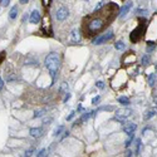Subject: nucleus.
Instances as JSON below:
<instances>
[{"mask_svg": "<svg viewBox=\"0 0 157 157\" xmlns=\"http://www.w3.org/2000/svg\"><path fill=\"white\" fill-rule=\"evenodd\" d=\"M155 74H151L150 78H148V83H150V86H153V82H155Z\"/></svg>", "mask_w": 157, "mask_h": 157, "instance_id": "22", "label": "nucleus"}, {"mask_svg": "<svg viewBox=\"0 0 157 157\" xmlns=\"http://www.w3.org/2000/svg\"><path fill=\"white\" fill-rule=\"evenodd\" d=\"M94 113H97V112H96V111H92V112H88V113H86V114H83V117L79 119V122H84L86 119H88V118L92 117Z\"/></svg>", "mask_w": 157, "mask_h": 157, "instance_id": "12", "label": "nucleus"}, {"mask_svg": "<svg viewBox=\"0 0 157 157\" xmlns=\"http://www.w3.org/2000/svg\"><path fill=\"white\" fill-rule=\"evenodd\" d=\"M155 102H157V98H155Z\"/></svg>", "mask_w": 157, "mask_h": 157, "instance_id": "36", "label": "nucleus"}, {"mask_svg": "<svg viewBox=\"0 0 157 157\" xmlns=\"http://www.w3.org/2000/svg\"><path fill=\"white\" fill-rule=\"evenodd\" d=\"M132 5H133V3L132 1H128L127 4H124L122 8H121V10H119V14H118V16L121 18V19H122V18H124V15L128 13L130 11V9L132 8Z\"/></svg>", "mask_w": 157, "mask_h": 157, "instance_id": "6", "label": "nucleus"}, {"mask_svg": "<svg viewBox=\"0 0 157 157\" xmlns=\"http://www.w3.org/2000/svg\"><path fill=\"white\" fill-rule=\"evenodd\" d=\"M29 133H30V136L34 137V138H39V137H41V135H43V128H40V127L32 128L29 131Z\"/></svg>", "mask_w": 157, "mask_h": 157, "instance_id": "9", "label": "nucleus"}, {"mask_svg": "<svg viewBox=\"0 0 157 157\" xmlns=\"http://www.w3.org/2000/svg\"><path fill=\"white\" fill-rule=\"evenodd\" d=\"M70 40L72 43H79L81 40V34H79V30L73 29L72 30V34H70Z\"/></svg>", "mask_w": 157, "mask_h": 157, "instance_id": "10", "label": "nucleus"}, {"mask_svg": "<svg viewBox=\"0 0 157 157\" xmlns=\"http://www.w3.org/2000/svg\"><path fill=\"white\" fill-rule=\"evenodd\" d=\"M112 38H113V33H112V32H108V33H106V34H103V35H101V37L96 38V39L93 40V44H96V45L103 44V43H106V41L111 40Z\"/></svg>", "mask_w": 157, "mask_h": 157, "instance_id": "3", "label": "nucleus"}, {"mask_svg": "<svg viewBox=\"0 0 157 157\" xmlns=\"http://www.w3.org/2000/svg\"><path fill=\"white\" fill-rule=\"evenodd\" d=\"M97 87H98V88H101V89H102V88H104V83L102 82V81L97 82Z\"/></svg>", "mask_w": 157, "mask_h": 157, "instance_id": "26", "label": "nucleus"}, {"mask_svg": "<svg viewBox=\"0 0 157 157\" xmlns=\"http://www.w3.org/2000/svg\"><path fill=\"white\" fill-rule=\"evenodd\" d=\"M4 58H5V52H1V53H0V62L4 60Z\"/></svg>", "mask_w": 157, "mask_h": 157, "instance_id": "31", "label": "nucleus"}, {"mask_svg": "<svg viewBox=\"0 0 157 157\" xmlns=\"http://www.w3.org/2000/svg\"><path fill=\"white\" fill-rule=\"evenodd\" d=\"M20 3H21V4H27L28 1H27V0H20Z\"/></svg>", "mask_w": 157, "mask_h": 157, "instance_id": "34", "label": "nucleus"}, {"mask_svg": "<svg viewBox=\"0 0 157 157\" xmlns=\"http://www.w3.org/2000/svg\"><path fill=\"white\" fill-rule=\"evenodd\" d=\"M156 114V112L153 111V110H151V111H148V112H146V114H144V119H150V118H152L153 116Z\"/></svg>", "mask_w": 157, "mask_h": 157, "instance_id": "15", "label": "nucleus"}, {"mask_svg": "<svg viewBox=\"0 0 157 157\" xmlns=\"http://www.w3.org/2000/svg\"><path fill=\"white\" fill-rule=\"evenodd\" d=\"M118 102L121 104H123V106H128L130 104V99L127 97H119L118 98Z\"/></svg>", "mask_w": 157, "mask_h": 157, "instance_id": "13", "label": "nucleus"}, {"mask_svg": "<svg viewBox=\"0 0 157 157\" xmlns=\"http://www.w3.org/2000/svg\"><path fill=\"white\" fill-rule=\"evenodd\" d=\"M133 138H135V137H133V135H130V138H128V140L126 141V143H124V144H126V147H128V146H130L131 142L133 141Z\"/></svg>", "mask_w": 157, "mask_h": 157, "instance_id": "20", "label": "nucleus"}, {"mask_svg": "<svg viewBox=\"0 0 157 157\" xmlns=\"http://www.w3.org/2000/svg\"><path fill=\"white\" fill-rule=\"evenodd\" d=\"M114 47H116V49L122 50V49H124V43L123 41H117V43L114 44Z\"/></svg>", "mask_w": 157, "mask_h": 157, "instance_id": "17", "label": "nucleus"}, {"mask_svg": "<svg viewBox=\"0 0 157 157\" xmlns=\"http://www.w3.org/2000/svg\"><path fill=\"white\" fill-rule=\"evenodd\" d=\"M140 150H141V138H137L136 140V153L137 155L140 153Z\"/></svg>", "mask_w": 157, "mask_h": 157, "instance_id": "16", "label": "nucleus"}, {"mask_svg": "<svg viewBox=\"0 0 157 157\" xmlns=\"http://www.w3.org/2000/svg\"><path fill=\"white\" fill-rule=\"evenodd\" d=\"M16 16H18V7H16V5H14V7L11 8L10 11H9V18L13 20V19H15Z\"/></svg>", "mask_w": 157, "mask_h": 157, "instance_id": "11", "label": "nucleus"}, {"mask_svg": "<svg viewBox=\"0 0 157 157\" xmlns=\"http://www.w3.org/2000/svg\"><path fill=\"white\" fill-rule=\"evenodd\" d=\"M69 97H70V94H69V93H68V94H67V96H65V98H64V102H67V101H68V99H69Z\"/></svg>", "mask_w": 157, "mask_h": 157, "instance_id": "32", "label": "nucleus"}, {"mask_svg": "<svg viewBox=\"0 0 157 157\" xmlns=\"http://www.w3.org/2000/svg\"><path fill=\"white\" fill-rule=\"evenodd\" d=\"M62 131H64V126H58V127L56 128V130H54V133H53V136H59L60 135V132H62Z\"/></svg>", "mask_w": 157, "mask_h": 157, "instance_id": "14", "label": "nucleus"}, {"mask_svg": "<svg viewBox=\"0 0 157 157\" xmlns=\"http://www.w3.org/2000/svg\"><path fill=\"white\" fill-rule=\"evenodd\" d=\"M33 152H34V148H29V150L27 151V152H25V155H24V156H25V157H30V156L33 155Z\"/></svg>", "mask_w": 157, "mask_h": 157, "instance_id": "23", "label": "nucleus"}, {"mask_svg": "<svg viewBox=\"0 0 157 157\" xmlns=\"http://www.w3.org/2000/svg\"><path fill=\"white\" fill-rule=\"evenodd\" d=\"M40 21V13L38 10H33L30 14V23L32 24H37Z\"/></svg>", "mask_w": 157, "mask_h": 157, "instance_id": "8", "label": "nucleus"}, {"mask_svg": "<svg viewBox=\"0 0 157 157\" xmlns=\"http://www.w3.org/2000/svg\"><path fill=\"white\" fill-rule=\"evenodd\" d=\"M104 27V21L102 18H94V19H92L90 21H88L87 24V32L92 35V34H96V33H98L99 30Z\"/></svg>", "mask_w": 157, "mask_h": 157, "instance_id": "2", "label": "nucleus"}, {"mask_svg": "<svg viewBox=\"0 0 157 157\" xmlns=\"http://www.w3.org/2000/svg\"><path fill=\"white\" fill-rule=\"evenodd\" d=\"M136 13H138V14H142V15H146V13H147V11H146V10H141V9H137V10H136Z\"/></svg>", "mask_w": 157, "mask_h": 157, "instance_id": "27", "label": "nucleus"}, {"mask_svg": "<svg viewBox=\"0 0 157 157\" xmlns=\"http://www.w3.org/2000/svg\"><path fill=\"white\" fill-rule=\"evenodd\" d=\"M68 15H69V11H68V9L65 8V7H60V8L57 10V13H56L57 20H59V21H63L64 19H67Z\"/></svg>", "mask_w": 157, "mask_h": 157, "instance_id": "5", "label": "nucleus"}, {"mask_svg": "<svg viewBox=\"0 0 157 157\" xmlns=\"http://www.w3.org/2000/svg\"><path fill=\"white\" fill-rule=\"evenodd\" d=\"M150 63V57L148 56H143L142 57V64H148Z\"/></svg>", "mask_w": 157, "mask_h": 157, "instance_id": "21", "label": "nucleus"}, {"mask_svg": "<svg viewBox=\"0 0 157 157\" xmlns=\"http://www.w3.org/2000/svg\"><path fill=\"white\" fill-rule=\"evenodd\" d=\"M131 113H132V111L128 110V108H121V110H117V112H116V119L124 121L127 117L131 116Z\"/></svg>", "mask_w": 157, "mask_h": 157, "instance_id": "4", "label": "nucleus"}, {"mask_svg": "<svg viewBox=\"0 0 157 157\" xmlns=\"http://www.w3.org/2000/svg\"><path fill=\"white\" fill-rule=\"evenodd\" d=\"M67 90H68V84L67 83H63L62 88H60V92H65V93H67Z\"/></svg>", "mask_w": 157, "mask_h": 157, "instance_id": "24", "label": "nucleus"}, {"mask_svg": "<svg viewBox=\"0 0 157 157\" xmlns=\"http://www.w3.org/2000/svg\"><path fill=\"white\" fill-rule=\"evenodd\" d=\"M3 84H4V83H3V79H1V77H0V88L3 87Z\"/></svg>", "mask_w": 157, "mask_h": 157, "instance_id": "33", "label": "nucleus"}, {"mask_svg": "<svg viewBox=\"0 0 157 157\" xmlns=\"http://www.w3.org/2000/svg\"><path fill=\"white\" fill-rule=\"evenodd\" d=\"M44 114V111L43 110H40V111H35L34 113V118H38V117H41Z\"/></svg>", "mask_w": 157, "mask_h": 157, "instance_id": "19", "label": "nucleus"}, {"mask_svg": "<svg viewBox=\"0 0 157 157\" xmlns=\"http://www.w3.org/2000/svg\"><path fill=\"white\" fill-rule=\"evenodd\" d=\"M47 150L45 148H43V150H40L39 151V153H37V157H47Z\"/></svg>", "mask_w": 157, "mask_h": 157, "instance_id": "18", "label": "nucleus"}, {"mask_svg": "<svg viewBox=\"0 0 157 157\" xmlns=\"http://www.w3.org/2000/svg\"><path fill=\"white\" fill-rule=\"evenodd\" d=\"M45 67H47L48 70H49L50 77H52V82L54 83L57 72L59 70V67H60V59H59V56L57 53H49L48 54L47 58H45Z\"/></svg>", "mask_w": 157, "mask_h": 157, "instance_id": "1", "label": "nucleus"}, {"mask_svg": "<svg viewBox=\"0 0 157 157\" xmlns=\"http://www.w3.org/2000/svg\"><path fill=\"white\" fill-rule=\"evenodd\" d=\"M127 153H128V155H127V157H131V153H132V152H131V151H128V152H127Z\"/></svg>", "mask_w": 157, "mask_h": 157, "instance_id": "35", "label": "nucleus"}, {"mask_svg": "<svg viewBox=\"0 0 157 157\" xmlns=\"http://www.w3.org/2000/svg\"><path fill=\"white\" fill-rule=\"evenodd\" d=\"M136 130H137V124H135V123H127V124L123 126V131H124L128 136H130V135H133V132H135Z\"/></svg>", "mask_w": 157, "mask_h": 157, "instance_id": "7", "label": "nucleus"}, {"mask_svg": "<svg viewBox=\"0 0 157 157\" xmlns=\"http://www.w3.org/2000/svg\"><path fill=\"white\" fill-rule=\"evenodd\" d=\"M99 99H101V97H99V96H97V97H94V98L92 99V103H93V104H97L98 102H99Z\"/></svg>", "mask_w": 157, "mask_h": 157, "instance_id": "25", "label": "nucleus"}, {"mask_svg": "<svg viewBox=\"0 0 157 157\" xmlns=\"http://www.w3.org/2000/svg\"><path fill=\"white\" fill-rule=\"evenodd\" d=\"M103 5H104V1H99V3H98V5H97V7H96V11H97L99 8H102V7H103Z\"/></svg>", "mask_w": 157, "mask_h": 157, "instance_id": "28", "label": "nucleus"}, {"mask_svg": "<svg viewBox=\"0 0 157 157\" xmlns=\"http://www.w3.org/2000/svg\"><path fill=\"white\" fill-rule=\"evenodd\" d=\"M74 114H76V112H72V113L69 114V116L67 117V121H70L72 118H73V117H74Z\"/></svg>", "mask_w": 157, "mask_h": 157, "instance_id": "30", "label": "nucleus"}, {"mask_svg": "<svg viewBox=\"0 0 157 157\" xmlns=\"http://www.w3.org/2000/svg\"><path fill=\"white\" fill-rule=\"evenodd\" d=\"M0 3H1V5H3V7H8V5H9V0H3V1H0Z\"/></svg>", "mask_w": 157, "mask_h": 157, "instance_id": "29", "label": "nucleus"}]
</instances>
